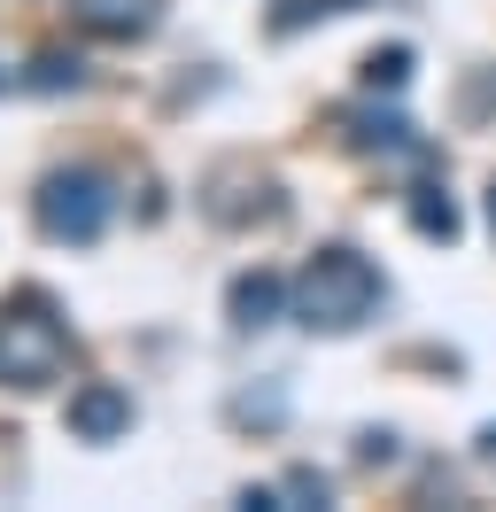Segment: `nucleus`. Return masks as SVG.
Returning <instances> with one entry per match:
<instances>
[{"label":"nucleus","instance_id":"obj_1","mask_svg":"<svg viewBox=\"0 0 496 512\" xmlns=\"http://www.w3.org/2000/svg\"><path fill=\"white\" fill-rule=\"evenodd\" d=\"M380 303H388V280L357 249H318L303 264V280H295V319L310 334H357Z\"/></svg>","mask_w":496,"mask_h":512},{"label":"nucleus","instance_id":"obj_2","mask_svg":"<svg viewBox=\"0 0 496 512\" xmlns=\"http://www.w3.org/2000/svg\"><path fill=\"white\" fill-rule=\"evenodd\" d=\"M62 365H70V319L55 311V295H8L0 303V381L8 388H47L62 381Z\"/></svg>","mask_w":496,"mask_h":512},{"label":"nucleus","instance_id":"obj_3","mask_svg":"<svg viewBox=\"0 0 496 512\" xmlns=\"http://www.w3.org/2000/svg\"><path fill=\"white\" fill-rule=\"evenodd\" d=\"M109 210H117V194H109V179H101V171H55V179H39V194H31L39 233H47V241H70V249L101 241Z\"/></svg>","mask_w":496,"mask_h":512},{"label":"nucleus","instance_id":"obj_4","mask_svg":"<svg viewBox=\"0 0 496 512\" xmlns=\"http://www.w3.org/2000/svg\"><path fill=\"white\" fill-rule=\"evenodd\" d=\"M124 427H132V396L117 381H86L70 396V435L78 443H117Z\"/></svg>","mask_w":496,"mask_h":512},{"label":"nucleus","instance_id":"obj_5","mask_svg":"<svg viewBox=\"0 0 496 512\" xmlns=\"http://www.w3.org/2000/svg\"><path fill=\"white\" fill-rule=\"evenodd\" d=\"M70 16H78L93 39L132 47V39H148L155 24H163V0H70Z\"/></svg>","mask_w":496,"mask_h":512},{"label":"nucleus","instance_id":"obj_6","mask_svg":"<svg viewBox=\"0 0 496 512\" xmlns=\"http://www.w3.org/2000/svg\"><path fill=\"white\" fill-rule=\"evenodd\" d=\"M225 311H233V326H241V334H256V326H272L279 311H287V280L256 264V272H241V280H233V295H225Z\"/></svg>","mask_w":496,"mask_h":512},{"label":"nucleus","instance_id":"obj_7","mask_svg":"<svg viewBox=\"0 0 496 512\" xmlns=\"http://www.w3.org/2000/svg\"><path fill=\"white\" fill-rule=\"evenodd\" d=\"M411 225H419L427 241H458V202H450L442 187H419L411 194Z\"/></svg>","mask_w":496,"mask_h":512},{"label":"nucleus","instance_id":"obj_8","mask_svg":"<svg viewBox=\"0 0 496 512\" xmlns=\"http://www.w3.org/2000/svg\"><path fill=\"white\" fill-rule=\"evenodd\" d=\"M349 125H357V132H349L357 148H388V156H403V148H419L403 117H372V109H365V117H349Z\"/></svg>","mask_w":496,"mask_h":512},{"label":"nucleus","instance_id":"obj_9","mask_svg":"<svg viewBox=\"0 0 496 512\" xmlns=\"http://www.w3.org/2000/svg\"><path fill=\"white\" fill-rule=\"evenodd\" d=\"M341 8H365V0H279L272 8V39L303 32V24H318V16H341Z\"/></svg>","mask_w":496,"mask_h":512},{"label":"nucleus","instance_id":"obj_10","mask_svg":"<svg viewBox=\"0 0 496 512\" xmlns=\"http://www.w3.org/2000/svg\"><path fill=\"white\" fill-rule=\"evenodd\" d=\"M403 78H411V47H372L365 55V86L372 94H403Z\"/></svg>","mask_w":496,"mask_h":512},{"label":"nucleus","instance_id":"obj_11","mask_svg":"<svg viewBox=\"0 0 496 512\" xmlns=\"http://www.w3.org/2000/svg\"><path fill=\"white\" fill-rule=\"evenodd\" d=\"M78 78H86V63H78V55H39L24 86H39V94H62V86H78Z\"/></svg>","mask_w":496,"mask_h":512},{"label":"nucleus","instance_id":"obj_12","mask_svg":"<svg viewBox=\"0 0 496 512\" xmlns=\"http://www.w3.org/2000/svg\"><path fill=\"white\" fill-rule=\"evenodd\" d=\"M279 412H287V404H279V388H264V396H241V404H233V419H256V427H279Z\"/></svg>","mask_w":496,"mask_h":512},{"label":"nucleus","instance_id":"obj_13","mask_svg":"<svg viewBox=\"0 0 496 512\" xmlns=\"http://www.w3.org/2000/svg\"><path fill=\"white\" fill-rule=\"evenodd\" d=\"M287 497H318V505H326V497H334V481L310 474V466H295V474H287Z\"/></svg>","mask_w":496,"mask_h":512},{"label":"nucleus","instance_id":"obj_14","mask_svg":"<svg viewBox=\"0 0 496 512\" xmlns=\"http://www.w3.org/2000/svg\"><path fill=\"white\" fill-rule=\"evenodd\" d=\"M481 458H496V427H481Z\"/></svg>","mask_w":496,"mask_h":512},{"label":"nucleus","instance_id":"obj_15","mask_svg":"<svg viewBox=\"0 0 496 512\" xmlns=\"http://www.w3.org/2000/svg\"><path fill=\"white\" fill-rule=\"evenodd\" d=\"M489 225H496V187H489Z\"/></svg>","mask_w":496,"mask_h":512},{"label":"nucleus","instance_id":"obj_16","mask_svg":"<svg viewBox=\"0 0 496 512\" xmlns=\"http://www.w3.org/2000/svg\"><path fill=\"white\" fill-rule=\"evenodd\" d=\"M0 94H8V78H0Z\"/></svg>","mask_w":496,"mask_h":512}]
</instances>
